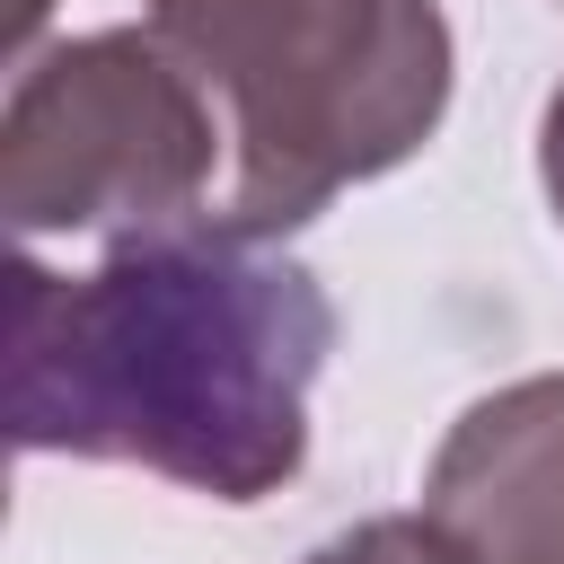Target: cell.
I'll return each instance as SVG.
<instances>
[{"instance_id": "obj_2", "label": "cell", "mask_w": 564, "mask_h": 564, "mask_svg": "<svg viewBox=\"0 0 564 564\" xmlns=\"http://www.w3.org/2000/svg\"><path fill=\"white\" fill-rule=\"evenodd\" d=\"M159 44L229 132L220 229L291 238L335 194L405 167L458 79L441 0H150Z\"/></svg>"}, {"instance_id": "obj_6", "label": "cell", "mask_w": 564, "mask_h": 564, "mask_svg": "<svg viewBox=\"0 0 564 564\" xmlns=\"http://www.w3.org/2000/svg\"><path fill=\"white\" fill-rule=\"evenodd\" d=\"M538 176H546V203H555V220H564V79H555V97H546V115H538Z\"/></svg>"}, {"instance_id": "obj_1", "label": "cell", "mask_w": 564, "mask_h": 564, "mask_svg": "<svg viewBox=\"0 0 564 564\" xmlns=\"http://www.w3.org/2000/svg\"><path fill=\"white\" fill-rule=\"evenodd\" d=\"M326 352V282L220 220L115 238L88 273L9 264V441L26 458H106L247 511L308 467Z\"/></svg>"}, {"instance_id": "obj_5", "label": "cell", "mask_w": 564, "mask_h": 564, "mask_svg": "<svg viewBox=\"0 0 564 564\" xmlns=\"http://www.w3.org/2000/svg\"><path fill=\"white\" fill-rule=\"evenodd\" d=\"M300 564H449V546L423 529V511L414 520H361V529H344V538H326V546H308Z\"/></svg>"}, {"instance_id": "obj_3", "label": "cell", "mask_w": 564, "mask_h": 564, "mask_svg": "<svg viewBox=\"0 0 564 564\" xmlns=\"http://www.w3.org/2000/svg\"><path fill=\"white\" fill-rule=\"evenodd\" d=\"M229 132L159 26L26 53L0 106V212L18 238H150L220 212Z\"/></svg>"}, {"instance_id": "obj_7", "label": "cell", "mask_w": 564, "mask_h": 564, "mask_svg": "<svg viewBox=\"0 0 564 564\" xmlns=\"http://www.w3.org/2000/svg\"><path fill=\"white\" fill-rule=\"evenodd\" d=\"M44 9H53V0H9V53H18V62H26L35 26H44Z\"/></svg>"}, {"instance_id": "obj_4", "label": "cell", "mask_w": 564, "mask_h": 564, "mask_svg": "<svg viewBox=\"0 0 564 564\" xmlns=\"http://www.w3.org/2000/svg\"><path fill=\"white\" fill-rule=\"evenodd\" d=\"M423 529L449 564H564V370L511 379L441 432Z\"/></svg>"}]
</instances>
